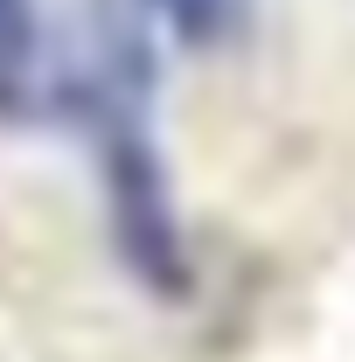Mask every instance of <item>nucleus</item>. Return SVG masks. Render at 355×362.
Here are the masks:
<instances>
[{
  "instance_id": "nucleus-1",
  "label": "nucleus",
  "mask_w": 355,
  "mask_h": 362,
  "mask_svg": "<svg viewBox=\"0 0 355 362\" xmlns=\"http://www.w3.org/2000/svg\"><path fill=\"white\" fill-rule=\"evenodd\" d=\"M77 112H84V139H91V160H98L105 223H112L119 258L133 265L139 286L175 300L188 286V237H181L175 175H168V153L153 133L146 35L133 28L126 7L98 14V49L77 77Z\"/></svg>"
},
{
  "instance_id": "nucleus-2",
  "label": "nucleus",
  "mask_w": 355,
  "mask_h": 362,
  "mask_svg": "<svg viewBox=\"0 0 355 362\" xmlns=\"http://www.w3.org/2000/svg\"><path fill=\"white\" fill-rule=\"evenodd\" d=\"M49 90V35L35 0H0V119H28Z\"/></svg>"
},
{
  "instance_id": "nucleus-3",
  "label": "nucleus",
  "mask_w": 355,
  "mask_h": 362,
  "mask_svg": "<svg viewBox=\"0 0 355 362\" xmlns=\"http://www.w3.org/2000/svg\"><path fill=\"white\" fill-rule=\"evenodd\" d=\"M153 14L175 28L181 42H223V35L244 28L251 0H153Z\"/></svg>"
}]
</instances>
